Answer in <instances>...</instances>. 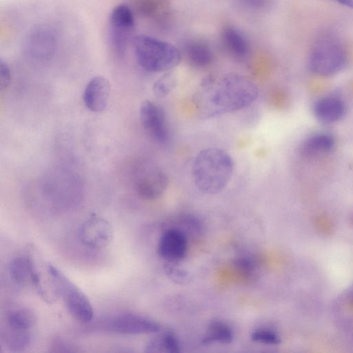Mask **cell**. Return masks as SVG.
I'll list each match as a JSON object with an SVG mask.
<instances>
[{
	"label": "cell",
	"instance_id": "obj_1",
	"mask_svg": "<svg viewBox=\"0 0 353 353\" xmlns=\"http://www.w3.org/2000/svg\"><path fill=\"white\" fill-rule=\"evenodd\" d=\"M256 85L248 77L228 73L216 79L207 77L194 97V103L201 116L214 117L242 110L258 97Z\"/></svg>",
	"mask_w": 353,
	"mask_h": 353
},
{
	"label": "cell",
	"instance_id": "obj_2",
	"mask_svg": "<svg viewBox=\"0 0 353 353\" xmlns=\"http://www.w3.org/2000/svg\"><path fill=\"white\" fill-rule=\"evenodd\" d=\"M234 172V161L224 150L208 148L195 157L192 176L196 188L205 194H216L230 183Z\"/></svg>",
	"mask_w": 353,
	"mask_h": 353
},
{
	"label": "cell",
	"instance_id": "obj_3",
	"mask_svg": "<svg viewBox=\"0 0 353 353\" xmlns=\"http://www.w3.org/2000/svg\"><path fill=\"white\" fill-rule=\"evenodd\" d=\"M133 44L137 62L146 71L168 72L181 61V52L168 42L142 34L134 38Z\"/></svg>",
	"mask_w": 353,
	"mask_h": 353
},
{
	"label": "cell",
	"instance_id": "obj_4",
	"mask_svg": "<svg viewBox=\"0 0 353 353\" xmlns=\"http://www.w3.org/2000/svg\"><path fill=\"white\" fill-rule=\"evenodd\" d=\"M346 63V50L336 35L324 33L315 39L307 59L311 72L322 77L332 76L340 72Z\"/></svg>",
	"mask_w": 353,
	"mask_h": 353
},
{
	"label": "cell",
	"instance_id": "obj_5",
	"mask_svg": "<svg viewBox=\"0 0 353 353\" xmlns=\"http://www.w3.org/2000/svg\"><path fill=\"white\" fill-rule=\"evenodd\" d=\"M52 287L61 297L68 312L77 321L88 323L93 319V308L85 294L61 271L54 265L47 269Z\"/></svg>",
	"mask_w": 353,
	"mask_h": 353
},
{
	"label": "cell",
	"instance_id": "obj_6",
	"mask_svg": "<svg viewBox=\"0 0 353 353\" xmlns=\"http://www.w3.org/2000/svg\"><path fill=\"white\" fill-rule=\"evenodd\" d=\"M109 35L114 52L119 57L125 54L134 28V17L125 3L117 5L109 16Z\"/></svg>",
	"mask_w": 353,
	"mask_h": 353
},
{
	"label": "cell",
	"instance_id": "obj_7",
	"mask_svg": "<svg viewBox=\"0 0 353 353\" xmlns=\"http://www.w3.org/2000/svg\"><path fill=\"white\" fill-rule=\"evenodd\" d=\"M101 326L107 332L120 335L152 334L161 330L155 321L133 312H122L107 317L102 321Z\"/></svg>",
	"mask_w": 353,
	"mask_h": 353
},
{
	"label": "cell",
	"instance_id": "obj_8",
	"mask_svg": "<svg viewBox=\"0 0 353 353\" xmlns=\"http://www.w3.org/2000/svg\"><path fill=\"white\" fill-rule=\"evenodd\" d=\"M168 185L166 173L155 164L141 168L135 182L136 191L142 199L154 200L165 192Z\"/></svg>",
	"mask_w": 353,
	"mask_h": 353
},
{
	"label": "cell",
	"instance_id": "obj_9",
	"mask_svg": "<svg viewBox=\"0 0 353 353\" xmlns=\"http://www.w3.org/2000/svg\"><path fill=\"white\" fill-rule=\"evenodd\" d=\"M139 118L143 129L155 141L163 143L168 140L169 130L162 107L145 100L140 106Z\"/></svg>",
	"mask_w": 353,
	"mask_h": 353
},
{
	"label": "cell",
	"instance_id": "obj_10",
	"mask_svg": "<svg viewBox=\"0 0 353 353\" xmlns=\"http://www.w3.org/2000/svg\"><path fill=\"white\" fill-rule=\"evenodd\" d=\"M80 241L87 248L94 250L107 247L113 238V229L105 219L93 215L81 226L79 232Z\"/></svg>",
	"mask_w": 353,
	"mask_h": 353
},
{
	"label": "cell",
	"instance_id": "obj_11",
	"mask_svg": "<svg viewBox=\"0 0 353 353\" xmlns=\"http://www.w3.org/2000/svg\"><path fill=\"white\" fill-rule=\"evenodd\" d=\"M26 51L37 59H48L57 44L54 30L46 25H39L31 30L26 40Z\"/></svg>",
	"mask_w": 353,
	"mask_h": 353
},
{
	"label": "cell",
	"instance_id": "obj_12",
	"mask_svg": "<svg viewBox=\"0 0 353 353\" xmlns=\"http://www.w3.org/2000/svg\"><path fill=\"white\" fill-rule=\"evenodd\" d=\"M187 236L176 228H169L161 234L158 243L159 256L166 263H177L185 256Z\"/></svg>",
	"mask_w": 353,
	"mask_h": 353
},
{
	"label": "cell",
	"instance_id": "obj_13",
	"mask_svg": "<svg viewBox=\"0 0 353 353\" xmlns=\"http://www.w3.org/2000/svg\"><path fill=\"white\" fill-rule=\"evenodd\" d=\"M110 94V84L108 80L101 76L94 77L90 79L85 88L84 103L92 112H102L108 106Z\"/></svg>",
	"mask_w": 353,
	"mask_h": 353
},
{
	"label": "cell",
	"instance_id": "obj_14",
	"mask_svg": "<svg viewBox=\"0 0 353 353\" xmlns=\"http://www.w3.org/2000/svg\"><path fill=\"white\" fill-rule=\"evenodd\" d=\"M314 117L324 123H334L341 120L346 114L344 101L336 97H325L318 99L312 107Z\"/></svg>",
	"mask_w": 353,
	"mask_h": 353
},
{
	"label": "cell",
	"instance_id": "obj_15",
	"mask_svg": "<svg viewBox=\"0 0 353 353\" xmlns=\"http://www.w3.org/2000/svg\"><path fill=\"white\" fill-rule=\"evenodd\" d=\"M221 42L226 52L238 61L245 60L250 54V44L239 29L228 26L221 33Z\"/></svg>",
	"mask_w": 353,
	"mask_h": 353
},
{
	"label": "cell",
	"instance_id": "obj_16",
	"mask_svg": "<svg viewBox=\"0 0 353 353\" xmlns=\"http://www.w3.org/2000/svg\"><path fill=\"white\" fill-rule=\"evenodd\" d=\"M184 52L188 63L196 68L208 66L213 61L210 47L200 40H192L185 44Z\"/></svg>",
	"mask_w": 353,
	"mask_h": 353
},
{
	"label": "cell",
	"instance_id": "obj_17",
	"mask_svg": "<svg viewBox=\"0 0 353 353\" xmlns=\"http://www.w3.org/2000/svg\"><path fill=\"white\" fill-rule=\"evenodd\" d=\"M35 270V265L32 259L28 256H15L12 259L8 265L11 280L18 285L32 283Z\"/></svg>",
	"mask_w": 353,
	"mask_h": 353
},
{
	"label": "cell",
	"instance_id": "obj_18",
	"mask_svg": "<svg viewBox=\"0 0 353 353\" xmlns=\"http://www.w3.org/2000/svg\"><path fill=\"white\" fill-rule=\"evenodd\" d=\"M335 145V139L327 133H316L307 138L301 146V152L305 157H313L331 152Z\"/></svg>",
	"mask_w": 353,
	"mask_h": 353
},
{
	"label": "cell",
	"instance_id": "obj_19",
	"mask_svg": "<svg viewBox=\"0 0 353 353\" xmlns=\"http://www.w3.org/2000/svg\"><path fill=\"white\" fill-rule=\"evenodd\" d=\"M34 323V314L26 307L12 308L6 315V329L8 330L31 332Z\"/></svg>",
	"mask_w": 353,
	"mask_h": 353
},
{
	"label": "cell",
	"instance_id": "obj_20",
	"mask_svg": "<svg viewBox=\"0 0 353 353\" xmlns=\"http://www.w3.org/2000/svg\"><path fill=\"white\" fill-rule=\"evenodd\" d=\"M233 332L226 323L221 320H213L208 325L201 343L203 345L216 343L229 344L233 341Z\"/></svg>",
	"mask_w": 353,
	"mask_h": 353
},
{
	"label": "cell",
	"instance_id": "obj_21",
	"mask_svg": "<svg viewBox=\"0 0 353 353\" xmlns=\"http://www.w3.org/2000/svg\"><path fill=\"white\" fill-rule=\"evenodd\" d=\"M133 1L136 9L144 17L161 20L168 14V0H133Z\"/></svg>",
	"mask_w": 353,
	"mask_h": 353
},
{
	"label": "cell",
	"instance_id": "obj_22",
	"mask_svg": "<svg viewBox=\"0 0 353 353\" xmlns=\"http://www.w3.org/2000/svg\"><path fill=\"white\" fill-rule=\"evenodd\" d=\"M1 341L10 352H19L26 350L32 342L31 332L5 329L1 332Z\"/></svg>",
	"mask_w": 353,
	"mask_h": 353
},
{
	"label": "cell",
	"instance_id": "obj_23",
	"mask_svg": "<svg viewBox=\"0 0 353 353\" xmlns=\"http://www.w3.org/2000/svg\"><path fill=\"white\" fill-rule=\"evenodd\" d=\"M148 352L179 353L181 345L178 339L170 332L152 339L146 346Z\"/></svg>",
	"mask_w": 353,
	"mask_h": 353
},
{
	"label": "cell",
	"instance_id": "obj_24",
	"mask_svg": "<svg viewBox=\"0 0 353 353\" xmlns=\"http://www.w3.org/2000/svg\"><path fill=\"white\" fill-rule=\"evenodd\" d=\"M176 78L168 71L159 77L152 85V93L157 98H163L168 95L176 87Z\"/></svg>",
	"mask_w": 353,
	"mask_h": 353
},
{
	"label": "cell",
	"instance_id": "obj_25",
	"mask_svg": "<svg viewBox=\"0 0 353 353\" xmlns=\"http://www.w3.org/2000/svg\"><path fill=\"white\" fill-rule=\"evenodd\" d=\"M163 270L168 278L177 285H185L191 281L190 273L185 269L179 267L176 263H166Z\"/></svg>",
	"mask_w": 353,
	"mask_h": 353
},
{
	"label": "cell",
	"instance_id": "obj_26",
	"mask_svg": "<svg viewBox=\"0 0 353 353\" xmlns=\"http://www.w3.org/2000/svg\"><path fill=\"white\" fill-rule=\"evenodd\" d=\"M250 338L254 342L266 345H277L281 343L278 334L268 328H259L254 330L250 334Z\"/></svg>",
	"mask_w": 353,
	"mask_h": 353
},
{
	"label": "cell",
	"instance_id": "obj_27",
	"mask_svg": "<svg viewBox=\"0 0 353 353\" xmlns=\"http://www.w3.org/2000/svg\"><path fill=\"white\" fill-rule=\"evenodd\" d=\"M178 223H179V228L177 229L185 235L187 233H196L201 230L200 220L192 214H185L180 217Z\"/></svg>",
	"mask_w": 353,
	"mask_h": 353
},
{
	"label": "cell",
	"instance_id": "obj_28",
	"mask_svg": "<svg viewBox=\"0 0 353 353\" xmlns=\"http://www.w3.org/2000/svg\"><path fill=\"white\" fill-rule=\"evenodd\" d=\"M233 265L236 270L246 275H252L256 269V264L253 259L246 256H239L235 258Z\"/></svg>",
	"mask_w": 353,
	"mask_h": 353
},
{
	"label": "cell",
	"instance_id": "obj_29",
	"mask_svg": "<svg viewBox=\"0 0 353 353\" xmlns=\"http://www.w3.org/2000/svg\"><path fill=\"white\" fill-rule=\"evenodd\" d=\"M11 80L10 70L2 59H0V89L1 91L6 89L10 85Z\"/></svg>",
	"mask_w": 353,
	"mask_h": 353
},
{
	"label": "cell",
	"instance_id": "obj_30",
	"mask_svg": "<svg viewBox=\"0 0 353 353\" xmlns=\"http://www.w3.org/2000/svg\"><path fill=\"white\" fill-rule=\"evenodd\" d=\"M314 225L320 233L324 235L330 234L334 228V225L330 220L324 216L316 218Z\"/></svg>",
	"mask_w": 353,
	"mask_h": 353
},
{
	"label": "cell",
	"instance_id": "obj_31",
	"mask_svg": "<svg viewBox=\"0 0 353 353\" xmlns=\"http://www.w3.org/2000/svg\"><path fill=\"white\" fill-rule=\"evenodd\" d=\"M247 6L255 9H263L268 6L270 0H241Z\"/></svg>",
	"mask_w": 353,
	"mask_h": 353
},
{
	"label": "cell",
	"instance_id": "obj_32",
	"mask_svg": "<svg viewBox=\"0 0 353 353\" xmlns=\"http://www.w3.org/2000/svg\"><path fill=\"white\" fill-rule=\"evenodd\" d=\"M53 347L55 349H59L57 351L59 352H73L72 345L70 343L63 341L61 339L54 340L53 343Z\"/></svg>",
	"mask_w": 353,
	"mask_h": 353
},
{
	"label": "cell",
	"instance_id": "obj_33",
	"mask_svg": "<svg viewBox=\"0 0 353 353\" xmlns=\"http://www.w3.org/2000/svg\"><path fill=\"white\" fill-rule=\"evenodd\" d=\"M353 10V0H330Z\"/></svg>",
	"mask_w": 353,
	"mask_h": 353
}]
</instances>
